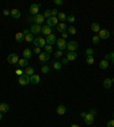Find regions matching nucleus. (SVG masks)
<instances>
[{
    "label": "nucleus",
    "instance_id": "obj_1",
    "mask_svg": "<svg viewBox=\"0 0 114 127\" xmlns=\"http://www.w3.org/2000/svg\"><path fill=\"white\" fill-rule=\"evenodd\" d=\"M33 43H34L35 47H38V48H45V47L47 46L46 40H45L44 38H41V36H37V38L34 39V41H33Z\"/></svg>",
    "mask_w": 114,
    "mask_h": 127
},
{
    "label": "nucleus",
    "instance_id": "obj_2",
    "mask_svg": "<svg viewBox=\"0 0 114 127\" xmlns=\"http://www.w3.org/2000/svg\"><path fill=\"white\" fill-rule=\"evenodd\" d=\"M18 60H19V57L17 53H10L7 57V61L9 62V64H11V65H17L18 64Z\"/></svg>",
    "mask_w": 114,
    "mask_h": 127
},
{
    "label": "nucleus",
    "instance_id": "obj_3",
    "mask_svg": "<svg viewBox=\"0 0 114 127\" xmlns=\"http://www.w3.org/2000/svg\"><path fill=\"white\" fill-rule=\"evenodd\" d=\"M30 76L25 75V74H23L22 76H19L18 78V84L19 85H22V86H25V85H27V84H30Z\"/></svg>",
    "mask_w": 114,
    "mask_h": 127
},
{
    "label": "nucleus",
    "instance_id": "obj_4",
    "mask_svg": "<svg viewBox=\"0 0 114 127\" xmlns=\"http://www.w3.org/2000/svg\"><path fill=\"white\" fill-rule=\"evenodd\" d=\"M78 48H79V43H78L76 41H70V42H67V44H66L67 51H75Z\"/></svg>",
    "mask_w": 114,
    "mask_h": 127
},
{
    "label": "nucleus",
    "instance_id": "obj_5",
    "mask_svg": "<svg viewBox=\"0 0 114 127\" xmlns=\"http://www.w3.org/2000/svg\"><path fill=\"white\" fill-rule=\"evenodd\" d=\"M41 28H42V26L41 25H38V24H33L32 26L30 27V33L33 35H38L41 33Z\"/></svg>",
    "mask_w": 114,
    "mask_h": 127
},
{
    "label": "nucleus",
    "instance_id": "obj_6",
    "mask_svg": "<svg viewBox=\"0 0 114 127\" xmlns=\"http://www.w3.org/2000/svg\"><path fill=\"white\" fill-rule=\"evenodd\" d=\"M46 43L48 44V46H54L55 43H56V40H57V38H56V35L54 34V33H52L50 35H48V36H46Z\"/></svg>",
    "mask_w": 114,
    "mask_h": 127
},
{
    "label": "nucleus",
    "instance_id": "obj_7",
    "mask_svg": "<svg viewBox=\"0 0 114 127\" xmlns=\"http://www.w3.org/2000/svg\"><path fill=\"white\" fill-rule=\"evenodd\" d=\"M56 44H57V49L58 50H65L66 49V41L64 40V39H62V38H59V39H57L56 40Z\"/></svg>",
    "mask_w": 114,
    "mask_h": 127
},
{
    "label": "nucleus",
    "instance_id": "obj_8",
    "mask_svg": "<svg viewBox=\"0 0 114 127\" xmlns=\"http://www.w3.org/2000/svg\"><path fill=\"white\" fill-rule=\"evenodd\" d=\"M41 7L40 3H32V5L30 6V14L31 15H33V16H35V15H38L39 14V8Z\"/></svg>",
    "mask_w": 114,
    "mask_h": 127
},
{
    "label": "nucleus",
    "instance_id": "obj_9",
    "mask_svg": "<svg viewBox=\"0 0 114 127\" xmlns=\"http://www.w3.org/2000/svg\"><path fill=\"white\" fill-rule=\"evenodd\" d=\"M110 35H111L110 31L105 30V28H103V30H101L99 32H98V36H99V39H103V40H107V39L110 38Z\"/></svg>",
    "mask_w": 114,
    "mask_h": 127
},
{
    "label": "nucleus",
    "instance_id": "obj_10",
    "mask_svg": "<svg viewBox=\"0 0 114 127\" xmlns=\"http://www.w3.org/2000/svg\"><path fill=\"white\" fill-rule=\"evenodd\" d=\"M84 120V124L88 125V126H90V125L94 124V120H95V116H92V115H90L89 112H87V115H86V117L83 118Z\"/></svg>",
    "mask_w": 114,
    "mask_h": 127
},
{
    "label": "nucleus",
    "instance_id": "obj_11",
    "mask_svg": "<svg viewBox=\"0 0 114 127\" xmlns=\"http://www.w3.org/2000/svg\"><path fill=\"white\" fill-rule=\"evenodd\" d=\"M47 25L50 26L53 28L54 26H57L58 25V18L57 17H50V18L47 19Z\"/></svg>",
    "mask_w": 114,
    "mask_h": 127
},
{
    "label": "nucleus",
    "instance_id": "obj_12",
    "mask_svg": "<svg viewBox=\"0 0 114 127\" xmlns=\"http://www.w3.org/2000/svg\"><path fill=\"white\" fill-rule=\"evenodd\" d=\"M45 21H46V18H45L44 15H41V14H38V15H35L34 16V24L41 25Z\"/></svg>",
    "mask_w": 114,
    "mask_h": 127
},
{
    "label": "nucleus",
    "instance_id": "obj_13",
    "mask_svg": "<svg viewBox=\"0 0 114 127\" xmlns=\"http://www.w3.org/2000/svg\"><path fill=\"white\" fill-rule=\"evenodd\" d=\"M41 33H42L45 36H48V35H50L53 33V28L50 26H48V25L42 26V28H41Z\"/></svg>",
    "mask_w": 114,
    "mask_h": 127
},
{
    "label": "nucleus",
    "instance_id": "obj_14",
    "mask_svg": "<svg viewBox=\"0 0 114 127\" xmlns=\"http://www.w3.org/2000/svg\"><path fill=\"white\" fill-rule=\"evenodd\" d=\"M49 58H50V56H49L47 52H41V53L39 54V60H40L42 64H45V62H48Z\"/></svg>",
    "mask_w": 114,
    "mask_h": 127
},
{
    "label": "nucleus",
    "instance_id": "obj_15",
    "mask_svg": "<svg viewBox=\"0 0 114 127\" xmlns=\"http://www.w3.org/2000/svg\"><path fill=\"white\" fill-rule=\"evenodd\" d=\"M56 112H57V115H59V116L65 115L66 114V107L64 104H59L56 109Z\"/></svg>",
    "mask_w": 114,
    "mask_h": 127
},
{
    "label": "nucleus",
    "instance_id": "obj_16",
    "mask_svg": "<svg viewBox=\"0 0 114 127\" xmlns=\"http://www.w3.org/2000/svg\"><path fill=\"white\" fill-rule=\"evenodd\" d=\"M76 57H78V54H76L75 51H68L67 53H66V58H67L68 61H73V60H75Z\"/></svg>",
    "mask_w": 114,
    "mask_h": 127
},
{
    "label": "nucleus",
    "instance_id": "obj_17",
    "mask_svg": "<svg viewBox=\"0 0 114 127\" xmlns=\"http://www.w3.org/2000/svg\"><path fill=\"white\" fill-rule=\"evenodd\" d=\"M23 57H24V59H30L31 57H32V50H31L30 48H26L23 50Z\"/></svg>",
    "mask_w": 114,
    "mask_h": 127
},
{
    "label": "nucleus",
    "instance_id": "obj_18",
    "mask_svg": "<svg viewBox=\"0 0 114 127\" xmlns=\"http://www.w3.org/2000/svg\"><path fill=\"white\" fill-rule=\"evenodd\" d=\"M57 32L59 33H65L66 32V24L65 23H58V25H57Z\"/></svg>",
    "mask_w": 114,
    "mask_h": 127
},
{
    "label": "nucleus",
    "instance_id": "obj_19",
    "mask_svg": "<svg viewBox=\"0 0 114 127\" xmlns=\"http://www.w3.org/2000/svg\"><path fill=\"white\" fill-rule=\"evenodd\" d=\"M99 68H101V69H107V68H109V66H110V62H109V60H101V61H99Z\"/></svg>",
    "mask_w": 114,
    "mask_h": 127
},
{
    "label": "nucleus",
    "instance_id": "obj_20",
    "mask_svg": "<svg viewBox=\"0 0 114 127\" xmlns=\"http://www.w3.org/2000/svg\"><path fill=\"white\" fill-rule=\"evenodd\" d=\"M15 40H16V42H18V43H21L22 41H24V40H25V36H24V34H23L22 32H18V33H16V34H15Z\"/></svg>",
    "mask_w": 114,
    "mask_h": 127
},
{
    "label": "nucleus",
    "instance_id": "obj_21",
    "mask_svg": "<svg viewBox=\"0 0 114 127\" xmlns=\"http://www.w3.org/2000/svg\"><path fill=\"white\" fill-rule=\"evenodd\" d=\"M9 111V105L7 103H0V112L1 114H6Z\"/></svg>",
    "mask_w": 114,
    "mask_h": 127
},
{
    "label": "nucleus",
    "instance_id": "obj_22",
    "mask_svg": "<svg viewBox=\"0 0 114 127\" xmlns=\"http://www.w3.org/2000/svg\"><path fill=\"white\" fill-rule=\"evenodd\" d=\"M10 15L13 18H21V11L18 9H11L10 10Z\"/></svg>",
    "mask_w": 114,
    "mask_h": 127
},
{
    "label": "nucleus",
    "instance_id": "obj_23",
    "mask_svg": "<svg viewBox=\"0 0 114 127\" xmlns=\"http://www.w3.org/2000/svg\"><path fill=\"white\" fill-rule=\"evenodd\" d=\"M101 30H102V28H101V25L98 24V23L94 22V23L91 24V31H92L94 33H98Z\"/></svg>",
    "mask_w": 114,
    "mask_h": 127
},
{
    "label": "nucleus",
    "instance_id": "obj_24",
    "mask_svg": "<svg viewBox=\"0 0 114 127\" xmlns=\"http://www.w3.org/2000/svg\"><path fill=\"white\" fill-rule=\"evenodd\" d=\"M40 79H41L40 76H39V75H35V74L30 77V82L32 84H39V83H40Z\"/></svg>",
    "mask_w": 114,
    "mask_h": 127
},
{
    "label": "nucleus",
    "instance_id": "obj_25",
    "mask_svg": "<svg viewBox=\"0 0 114 127\" xmlns=\"http://www.w3.org/2000/svg\"><path fill=\"white\" fill-rule=\"evenodd\" d=\"M27 64H29V60L27 59H24V58H22V59H21V58H19V60H18V64H17V66H18V67H27Z\"/></svg>",
    "mask_w": 114,
    "mask_h": 127
},
{
    "label": "nucleus",
    "instance_id": "obj_26",
    "mask_svg": "<svg viewBox=\"0 0 114 127\" xmlns=\"http://www.w3.org/2000/svg\"><path fill=\"white\" fill-rule=\"evenodd\" d=\"M112 79L111 78H105L103 81V86L105 87V89H110V87L112 86Z\"/></svg>",
    "mask_w": 114,
    "mask_h": 127
},
{
    "label": "nucleus",
    "instance_id": "obj_27",
    "mask_svg": "<svg viewBox=\"0 0 114 127\" xmlns=\"http://www.w3.org/2000/svg\"><path fill=\"white\" fill-rule=\"evenodd\" d=\"M57 18H58V21H60L62 23H64L66 21V18H67V16H66L65 13L60 11V13H58V15H57Z\"/></svg>",
    "mask_w": 114,
    "mask_h": 127
},
{
    "label": "nucleus",
    "instance_id": "obj_28",
    "mask_svg": "<svg viewBox=\"0 0 114 127\" xmlns=\"http://www.w3.org/2000/svg\"><path fill=\"white\" fill-rule=\"evenodd\" d=\"M24 74L31 77L32 75H34V68H33V67H26V69H25Z\"/></svg>",
    "mask_w": 114,
    "mask_h": 127
},
{
    "label": "nucleus",
    "instance_id": "obj_29",
    "mask_svg": "<svg viewBox=\"0 0 114 127\" xmlns=\"http://www.w3.org/2000/svg\"><path fill=\"white\" fill-rule=\"evenodd\" d=\"M86 62H87L88 65H92L95 62V57L94 56H87L86 57Z\"/></svg>",
    "mask_w": 114,
    "mask_h": 127
},
{
    "label": "nucleus",
    "instance_id": "obj_30",
    "mask_svg": "<svg viewBox=\"0 0 114 127\" xmlns=\"http://www.w3.org/2000/svg\"><path fill=\"white\" fill-rule=\"evenodd\" d=\"M41 73H44V74L50 73V67H49L48 65H44L42 67H41Z\"/></svg>",
    "mask_w": 114,
    "mask_h": 127
},
{
    "label": "nucleus",
    "instance_id": "obj_31",
    "mask_svg": "<svg viewBox=\"0 0 114 127\" xmlns=\"http://www.w3.org/2000/svg\"><path fill=\"white\" fill-rule=\"evenodd\" d=\"M67 31H68V33H70L71 35H75L76 34V28L74 26H68Z\"/></svg>",
    "mask_w": 114,
    "mask_h": 127
},
{
    "label": "nucleus",
    "instance_id": "obj_32",
    "mask_svg": "<svg viewBox=\"0 0 114 127\" xmlns=\"http://www.w3.org/2000/svg\"><path fill=\"white\" fill-rule=\"evenodd\" d=\"M25 41L26 42H33L34 41V36H33V34H27V35H25Z\"/></svg>",
    "mask_w": 114,
    "mask_h": 127
},
{
    "label": "nucleus",
    "instance_id": "obj_33",
    "mask_svg": "<svg viewBox=\"0 0 114 127\" xmlns=\"http://www.w3.org/2000/svg\"><path fill=\"white\" fill-rule=\"evenodd\" d=\"M42 15H44V17H45L46 19L50 18V17H52V10H50V9H47V10L45 11V13L42 14Z\"/></svg>",
    "mask_w": 114,
    "mask_h": 127
},
{
    "label": "nucleus",
    "instance_id": "obj_34",
    "mask_svg": "<svg viewBox=\"0 0 114 127\" xmlns=\"http://www.w3.org/2000/svg\"><path fill=\"white\" fill-rule=\"evenodd\" d=\"M53 67H54L56 70H59L60 68H62V62H59V61H55L54 64H53Z\"/></svg>",
    "mask_w": 114,
    "mask_h": 127
},
{
    "label": "nucleus",
    "instance_id": "obj_35",
    "mask_svg": "<svg viewBox=\"0 0 114 127\" xmlns=\"http://www.w3.org/2000/svg\"><path fill=\"white\" fill-rule=\"evenodd\" d=\"M99 41H101V39H99V36H98V35H94V36H92L91 42L94 44H98V43H99Z\"/></svg>",
    "mask_w": 114,
    "mask_h": 127
},
{
    "label": "nucleus",
    "instance_id": "obj_36",
    "mask_svg": "<svg viewBox=\"0 0 114 127\" xmlns=\"http://www.w3.org/2000/svg\"><path fill=\"white\" fill-rule=\"evenodd\" d=\"M45 52H47L48 54H50V53L53 52V47H52V46H48V44H47V46L45 47Z\"/></svg>",
    "mask_w": 114,
    "mask_h": 127
},
{
    "label": "nucleus",
    "instance_id": "obj_37",
    "mask_svg": "<svg viewBox=\"0 0 114 127\" xmlns=\"http://www.w3.org/2000/svg\"><path fill=\"white\" fill-rule=\"evenodd\" d=\"M63 56V51L62 50H57L56 52H55V54H54V57L56 58V59H58V58H60Z\"/></svg>",
    "mask_w": 114,
    "mask_h": 127
},
{
    "label": "nucleus",
    "instance_id": "obj_38",
    "mask_svg": "<svg viewBox=\"0 0 114 127\" xmlns=\"http://www.w3.org/2000/svg\"><path fill=\"white\" fill-rule=\"evenodd\" d=\"M94 53H95V51H94L92 48H88L87 50H86V54H87V56H94Z\"/></svg>",
    "mask_w": 114,
    "mask_h": 127
},
{
    "label": "nucleus",
    "instance_id": "obj_39",
    "mask_svg": "<svg viewBox=\"0 0 114 127\" xmlns=\"http://www.w3.org/2000/svg\"><path fill=\"white\" fill-rule=\"evenodd\" d=\"M66 21H67V22H70V23H73L74 21H75V17H74L73 15H70V16H67Z\"/></svg>",
    "mask_w": 114,
    "mask_h": 127
},
{
    "label": "nucleus",
    "instance_id": "obj_40",
    "mask_svg": "<svg viewBox=\"0 0 114 127\" xmlns=\"http://www.w3.org/2000/svg\"><path fill=\"white\" fill-rule=\"evenodd\" d=\"M52 10V17H57V15H58V11H57L56 8H53L50 9Z\"/></svg>",
    "mask_w": 114,
    "mask_h": 127
},
{
    "label": "nucleus",
    "instance_id": "obj_41",
    "mask_svg": "<svg viewBox=\"0 0 114 127\" xmlns=\"http://www.w3.org/2000/svg\"><path fill=\"white\" fill-rule=\"evenodd\" d=\"M54 3L57 6H62L63 3H64V1H63V0H54Z\"/></svg>",
    "mask_w": 114,
    "mask_h": 127
},
{
    "label": "nucleus",
    "instance_id": "obj_42",
    "mask_svg": "<svg viewBox=\"0 0 114 127\" xmlns=\"http://www.w3.org/2000/svg\"><path fill=\"white\" fill-rule=\"evenodd\" d=\"M33 52H34V53H37V54H40V53H41V48H38V47H35L34 50H33Z\"/></svg>",
    "mask_w": 114,
    "mask_h": 127
},
{
    "label": "nucleus",
    "instance_id": "obj_43",
    "mask_svg": "<svg viewBox=\"0 0 114 127\" xmlns=\"http://www.w3.org/2000/svg\"><path fill=\"white\" fill-rule=\"evenodd\" d=\"M107 127H114V119H111L107 122Z\"/></svg>",
    "mask_w": 114,
    "mask_h": 127
},
{
    "label": "nucleus",
    "instance_id": "obj_44",
    "mask_svg": "<svg viewBox=\"0 0 114 127\" xmlns=\"http://www.w3.org/2000/svg\"><path fill=\"white\" fill-rule=\"evenodd\" d=\"M15 73H16L18 76H22L23 74H24V72H23L22 69H16V70H15Z\"/></svg>",
    "mask_w": 114,
    "mask_h": 127
},
{
    "label": "nucleus",
    "instance_id": "obj_45",
    "mask_svg": "<svg viewBox=\"0 0 114 127\" xmlns=\"http://www.w3.org/2000/svg\"><path fill=\"white\" fill-rule=\"evenodd\" d=\"M68 62H70V61H68V60H67V58H63V59H62V65H67V64H68Z\"/></svg>",
    "mask_w": 114,
    "mask_h": 127
},
{
    "label": "nucleus",
    "instance_id": "obj_46",
    "mask_svg": "<svg viewBox=\"0 0 114 127\" xmlns=\"http://www.w3.org/2000/svg\"><path fill=\"white\" fill-rule=\"evenodd\" d=\"M89 114H90V115H92V116H96L97 111H96V109H90V110H89Z\"/></svg>",
    "mask_w": 114,
    "mask_h": 127
},
{
    "label": "nucleus",
    "instance_id": "obj_47",
    "mask_svg": "<svg viewBox=\"0 0 114 127\" xmlns=\"http://www.w3.org/2000/svg\"><path fill=\"white\" fill-rule=\"evenodd\" d=\"M3 15H5V16H9V15H10V10L5 9V10H3Z\"/></svg>",
    "mask_w": 114,
    "mask_h": 127
},
{
    "label": "nucleus",
    "instance_id": "obj_48",
    "mask_svg": "<svg viewBox=\"0 0 114 127\" xmlns=\"http://www.w3.org/2000/svg\"><path fill=\"white\" fill-rule=\"evenodd\" d=\"M23 34H24V36H25V35H27V34H30V30H27V28H25V30L24 31H23Z\"/></svg>",
    "mask_w": 114,
    "mask_h": 127
},
{
    "label": "nucleus",
    "instance_id": "obj_49",
    "mask_svg": "<svg viewBox=\"0 0 114 127\" xmlns=\"http://www.w3.org/2000/svg\"><path fill=\"white\" fill-rule=\"evenodd\" d=\"M27 21H29V22H31V23H34V16L29 17V18H27Z\"/></svg>",
    "mask_w": 114,
    "mask_h": 127
},
{
    "label": "nucleus",
    "instance_id": "obj_50",
    "mask_svg": "<svg viewBox=\"0 0 114 127\" xmlns=\"http://www.w3.org/2000/svg\"><path fill=\"white\" fill-rule=\"evenodd\" d=\"M109 59H111V54H110V53L105 54V60H109Z\"/></svg>",
    "mask_w": 114,
    "mask_h": 127
},
{
    "label": "nucleus",
    "instance_id": "obj_51",
    "mask_svg": "<svg viewBox=\"0 0 114 127\" xmlns=\"http://www.w3.org/2000/svg\"><path fill=\"white\" fill-rule=\"evenodd\" d=\"M66 38H67V34H66V32L65 33H62V39H64V40H65Z\"/></svg>",
    "mask_w": 114,
    "mask_h": 127
},
{
    "label": "nucleus",
    "instance_id": "obj_52",
    "mask_svg": "<svg viewBox=\"0 0 114 127\" xmlns=\"http://www.w3.org/2000/svg\"><path fill=\"white\" fill-rule=\"evenodd\" d=\"M86 115H87V112H86V111L81 112V117H82V118H84V117H86Z\"/></svg>",
    "mask_w": 114,
    "mask_h": 127
},
{
    "label": "nucleus",
    "instance_id": "obj_53",
    "mask_svg": "<svg viewBox=\"0 0 114 127\" xmlns=\"http://www.w3.org/2000/svg\"><path fill=\"white\" fill-rule=\"evenodd\" d=\"M110 54H111V59H114V51H112Z\"/></svg>",
    "mask_w": 114,
    "mask_h": 127
},
{
    "label": "nucleus",
    "instance_id": "obj_54",
    "mask_svg": "<svg viewBox=\"0 0 114 127\" xmlns=\"http://www.w3.org/2000/svg\"><path fill=\"white\" fill-rule=\"evenodd\" d=\"M71 127H79V125H75V124H73V125H71Z\"/></svg>",
    "mask_w": 114,
    "mask_h": 127
},
{
    "label": "nucleus",
    "instance_id": "obj_55",
    "mask_svg": "<svg viewBox=\"0 0 114 127\" xmlns=\"http://www.w3.org/2000/svg\"><path fill=\"white\" fill-rule=\"evenodd\" d=\"M1 119H2V114L0 112V120H1Z\"/></svg>",
    "mask_w": 114,
    "mask_h": 127
},
{
    "label": "nucleus",
    "instance_id": "obj_56",
    "mask_svg": "<svg viewBox=\"0 0 114 127\" xmlns=\"http://www.w3.org/2000/svg\"><path fill=\"white\" fill-rule=\"evenodd\" d=\"M112 83L114 84V77H113V78H112Z\"/></svg>",
    "mask_w": 114,
    "mask_h": 127
},
{
    "label": "nucleus",
    "instance_id": "obj_57",
    "mask_svg": "<svg viewBox=\"0 0 114 127\" xmlns=\"http://www.w3.org/2000/svg\"><path fill=\"white\" fill-rule=\"evenodd\" d=\"M113 119H114V114H113Z\"/></svg>",
    "mask_w": 114,
    "mask_h": 127
},
{
    "label": "nucleus",
    "instance_id": "obj_58",
    "mask_svg": "<svg viewBox=\"0 0 114 127\" xmlns=\"http://www.w3.org/2000/svg\"><path fill=\"white\" fill-rule=\"evenodd\" d=\"M113 35H114V31H113Z\"/></svg>",
    "mask_w": 114,
    "mask_h": 127
}]
</instances>
